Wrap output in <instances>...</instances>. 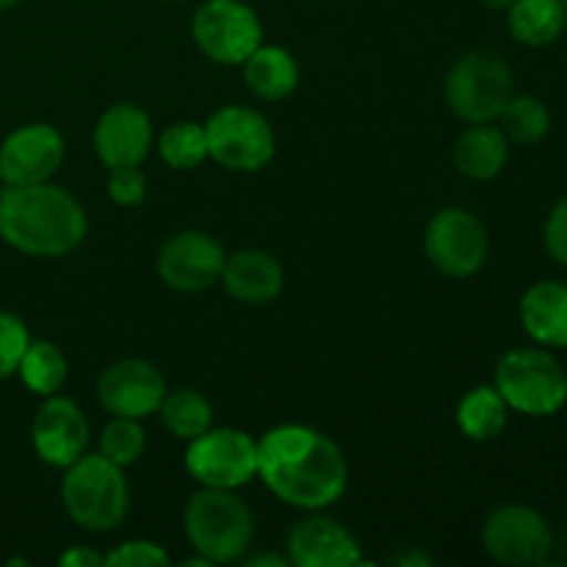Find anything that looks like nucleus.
<instances>
[{"label":"nucleus","mask_w":567,"mask_h":567,"mask_svg":"<svg viewBox=\"0 0 567 567\" xmlns=\"http://www.w3.org/2000/svg\"><path fill=\"white\" fill-rule=\"evenodd\" d=\"M393 563H396V565H432V559L424 557V554L410 551V554H404V557H396Z\"/></svg>","instance_id":"obj_35"},{"label":"nucleus","mask_w":567,"mask_h":567,"mask_svg":"<svg viewBox=\"0 0 567 567\" xmlns=\"http://www.w3.org/2000/svg\"><path fill=\"white\" fill-rule=\"evenodd\" d=\"M183 529L194 551L210 565L236 563L255 540V515L233 491L203 487L186 502Z\"/></svg>","instance_id":"obj_3"},{"label":"nucleus","mask_w":567,"mask_h":567,"mask_svg":"<svg viewBox=\"0 0 567 567\" xmlns=\"http://www.w3.org/2000/svg\"><path fill=\"white\" fill-rule=\"evenodd\" d=\"M520 324L540 347H567V286L557 280L535 282L520 299Z\"/></svg>","instance_id":"obj_19"},{"label":"nucleus","mask_w":567,"mask_h":567,"mask_svg":"<svg viewBox=\"0 0 567 567\" xmlns=\"http://www.w3.org/2000/svg\"><path fill=\"white\" fill-rule=\"evenodd\" d=\"M446 103L460 120L496 122L515 94V75L507 61L491 50H471L457 59L443 81Z\"/></svg>","instance_id":"obj_6"},{"label":"nucleus","mask_w":567,"mask_h":567,"mask_svg":"<svg viewBox=\"0 0 567 567\" xmlns=\"http://www.w3.org/2000/svg\"><path fill=\"white\" fill-rule=\"evenodd\" d=\"M169 563L164 546L153 540H127L105 554V565L111 567H166Z\"/></svg>","instance_id":"obj_30"},{"label":"nucleus","mask_w":567,"mask_h":567,"mask_svg":"<svg viewBox=\"0 0 567 567\" xmlns=\"http://www.w3.org/2000/svg\"><path fill=\"white\" fill-rule=\"evenodd\" d=\"M563 9H565V17H567V0H563Z\"/></svg>","instance_id":"obj_38"},{"label":"nucleus","mask_w":567,"mask_h":567,"mask_svg":"<svg viewBox=\"0 0 567 567\" xmlns=\"http://www.w3.org/2000/svg\"><path fill=\"white\" fill-rule=\"evenodd\" d=\"M496 391L509 410L532 419L557 415L567 402V374L546 349H513L496 365Z\"/></svg>","instance_id":"obj_5"},{"label":"nucleus","mask_w":567,"mask_h":567,"mask_svg":"<svg viewBox=\"0 0 567 567\" xmlns=\"http://www.w3.org/2000/svg\"><path fill=\"white\" fill-rule=\"evenodd\" d=\"M158 415L166 430L186 443L214 426V410H210L208 399L203 393L192 391V388H177L172 393L166 391Z\"/></svg>","instance_id":"obj_24"},{"label":"nucleus","mask_w":567,"mask_h":567,"mask_svg":"<svg viewBox=\"0 0 567 567\" xmlns=\"http://www.w3.org/2000/svg\"><path fill=\"white\" fill-rule=\"evenodd\" d=\"M109 197L122 208H136L147 197V175L142 166H116L109 175Z\"/></svg>","instance_id":"obj_31"},{"label":"nucleus","mask_w":567,"mask_h":567,"mask_svg":"<svg viewBox=\"0 0 567 567\" xmlns=\"http://www.w3.org/2000/svg\"><path fill=\"white\" fill-rule=\"evenodd\" d=\"M258 476L280 502L316 513L347 493L349 463L324 432L280 424L258 441Z\"/></svg>","instance_id":"obj_1"},{"label":"nucleus","mask_w":567,"mask_h":567,"mask_svg":"<svg viewBox=\"0 0 567 567\" xmlns=\"http://www.w3.org/2000/svg\"><path fill=\"white\" fill-rule=\"evenodd\" d=\"M166 3H169V0H166Z\"/></svg>","instance_id":"obj_39"},{"label":"nucleus","mask_w":567,"mask_h":567,"mask_svg":"<svg viewBox=\"0 0 567 567\" xmlns=\"http://www.w3.org/2000/svg\"><path fill=\"white\" fill-rule=\"evenodd\" d=\"M153 147V122L144 109L116 103L94 125V153L109 169L142 166Z\"/></svg>","instance_id":"obj_17"},{"label":"nucleus","mask_w":567,"mask_h":567,"mask_svg":"<svg viewBox=\"0 0 567 567\" xmlns=\"http://www.w3.org/2000/svg\"><path fill=\"white\" fill-rule=\"evenodd\" d=\"M509 161V138L491 122H476L454 142V166L468 181H493Z\"/></svg>","instance_id":"obj_20"},{"label":"nucleus","mask_w":567,"mask_h":567,"mask_svg":"<svg viewBox=\"0 0 567 567\" xmlns=\"http://www.w3.org/2000/svg\"><path fill=\"white\" fill-rule=\"evenodd\" d=\"M64 136L48 122H28L0 144V183L31 186L44 183L64 164Z\"/></svg>","instance_id":"obj_13"},{"label":"nucleus","mask_w":567,"mask_h":567,"mask_svg":"<svg viewBox=\"0 0 567 567\" xmlns=\"http://www.w3.org/2000/svg\"><path fill=\"white\" fill-rule=\"evenodd\" d=\"M482 546L496 563L509 567L543 565L554 548L548 520L524 504H504L487 515L482 526Z\"/></svg>","instance_id":"obj_11"},{"label":"nucleus","mask_w":567,"mask_h":567,"mask_svg":"<svg viewBox=\"0 0 567 567\" xmlns=\"http://www.w3.org/2000/svg\"><path fill=\"white\" fill-rule=\"evenodd\" d=\"M28 343H31V336H28L25 321L9 310H0V380L17 374Z\"/></svg>","instance_id":"obj_29"},{"label":"nucleus","mask_w":567,"mask_h":567,"mask_svg":"<svg viewBox=\"0 0 567 567\" xmlns=\"http://www.w3.org/2000/svg\"><path fill=\"white\" fill-rule=\"evenodd\" d=\"M125 468L103 454H83L64 468L61 502L66 515L86 532H111L125 520L131 507Z\"/></svg>","instance_id":"obj_4"},{"label":"nucleus","mask_w":567,"mask_h":567,"mask_svg":"<svg viewBox=\"0 0 567 567\" xmlns=\"http://www.w3.org/2000/svg\"><path fill=\"white\" fill-rule=\"evenodd\" d=\"M164 396L166 380L150 360H116L97 377V402L111 415L142 421L158 413Z\"/></svg>","instance_id":"obj_14"},{"label":"nucleus","mask_w":567,"mask_h":567,"mask_svg":"<svg viewBox=\"0 0 567 567\" xmlns=\"http://www.w3.org/2000/svg\"><path fill=\"white\" fill-rule=\"evenodd\" d=\"M208 158L230 172H258L275 158L277 138L269 120L249 105H225L205 122Z\"/></svg>","instance_id":"obj_7"},{"label":"nucleus","mask_w":567,"mask_h":567,"mask_svg":"<svg viewBox=\"0 0 567 567\" xmlns=\"http://www.w3.org/2000/svg\"><path fill=\"white\" fill-rule=\"evenodd\" d=\"M227 252L210 233L183 230L166 238L158 252V277L181 293L208 291L221 280Z\"/></svg>","instance_id":"obj_12"},{"label":"nucleus","mask_w":567,"mask_h":567,"mask_svg":"<svg viewBox=\"0 0 567 567\" xmlns=\"http://www.w3.org/2000/svg\"><path fill=\"white\" fill-rule=\"evenodd\" d=\"M17 3H20V0H0V11L11 9V6H17Z\"/></svg>","instance_id":"obj_37"},{"label":"nucleus","mask_w":567,"mask_h":567,"mask_svg":"<svg viewBox=\"0 0 567 567\" xmlns=\"http://www.w3.org/2000/svg\"><path fill=\"white\" fill-rule=\"evenodd\" d=\"M247 567H288V557H280V554H255V557L244 559Z\"/></svg>","instance_id":"obj_34"},{"label":"nucleus","mask_w":567,"mask_h":567,"mask_svg":"<svg viewBox=\"0 0 567 567\" xmlns=\"http://www.w3.org/2000/svg\"><path fill=\"white\" fill-rule=\"evenodd\" d=\"M186 471L203 487L236 491L258 476V441L233 426H210L188 441Z\"/></svg>","instance_id":"obj_9"},{"label":"nucleus","mask_w":567,"mask_h":567,"mask_svg":"<svg viewBox=\"0 0 567 567\" xmlns=\"http://www.w3.org/2000/svg\"><path fill=\"white\" fill-rule=\"evenodd\" d=\"M288 563L297 567H358L363 565V551L352 532L336 518L310 515L297 520L288 532Z\"/></svg>","instance_id":"obj_16"},{"label":"nucleus","mask_w":567,"mask_h":567,"mask_svg":"<svg viewBox=\"0 0 567 567\" xmlns=\"http://www.w3.org/2000/svg\"><path fill=\"white\" fill-rule=\"evenodd\" d=\"M22 385L37 396H53L66 382V358L53 341H31L20 360Z\"/></svg>","instance_id":"obj_25"},{"label":"nucleus","mask_w":567,"mask_h":567,"mask_svg":"<svg viewBox=\"0 0 567 567\" xmlns=\"http://www.w3.org/2000/svg\"><path fill=\"white\" fill-rule=\"evenodd\" d=\"M498 122H502L498 127L504 131V136L513 144H524V147L540 144L551 131V114H548L546 103L540 97H532V94H513Z\"/></svg>","instance_id":"obj_26"},{"label":"nucleus","mask_w":567,"mask_h":567,"mask_svg":"<svg viewBox=\"0 0 567 567\" xmlns=\"http://www.w3.org/2000/svg\"><path fill=\"white\" fill-rule=\"evenodd\" d=\"M144 449H147V435H144V426L136 419L114 415L100 432V454L114 465H120V468L138 463Z\"/></svg>","instance_id":"obj_28"},{"label":"nucleus","mask_w":567,"mask_h":567,"mask_svg":"<svg viewBox=\"0 0 567 567\" xmlns=\"http://www.w3.org/2000/svg\"><path fill=\"white\" fill-rule=\"evenodd\" d=\"M241 66L249 92L269 103L288 97L299 83L297 59L277 44H260Z\"/></svg>","instance_id":"obj_21"},{"label":"nucleus","mask_w":567,"mask_h":567,"mask_svg":"<svg viewBox=\"0 0 567 567\" xmlns=\"http://www.w3.org/2000/svg\"><path fill=\"white\" fill-rule=\"evenodd\" d=\"M59 565H64V567H97V565H105V554L94 551V548H86V546H72L70 551L61 554Z\"/></svg>","instance_id":"obj_33"},{"label":"nucleus","mask_w":567,"mask_h":567,"mask_svg":"<svg viewBox=\"0 0 567 567\" xmlns=\"http://www.w3.org/2000/svg\"><path fill=\"white\" fill-rule=\"evenodd\" d=\"M509 421V408L496 385L471 388L457 404V426L468 441H496Z\"/></svg>","instance_id":"obj_23"},{"label":"nucleus","mask_w":567,"mask_h":567,"mask_svg":"<svg viewBox=\"0 0 567 567\" xmlns=\"http://www.w3.org/2000/svg\"><path fill=\"white\" fill-rule=\"evenodd\" d=\"M31 443L39 460L53 468H66L86 454L89 421L72 399L44 396L42 408L31 421Z\"/></svg>","instance_id":"obj_15"},{"label":"nucleus","mask_w":567,"mask_h":567,"mask_svg":"<svg viewBox=\"0 0 567 567\" xmlns=\"http://www.w3.org/2000/svg\"><path fill=\"white\" fill-rule=\"evenodd\" d=\"M424 252L441 275L465 280L487 264L491 236L480 216L465 208H443L424 230Z\"/></svg>","instance_id":"obj_10"},{"label":"nucleus","mask_w":567,"mask_h":567,"mask_svg":"<svg viewBox=\"0 0 567 567\" xmlns=\"http://www.w3.org/2000/svg\"><path fill=\"white\" fill-rule=\"evenodd\" d=\"M543 241H546L548 255H551L559 266H567V197L559 199L551 208V214H548Z\"/></svg>","instance_id":"obj_32"},{"label":"nucleus","mask_w":567,"mask_h":567,"mask_svg":"<svg viewBox=\"0 0 567 567\" xmlns=\"http://www.w3.org/2000/svg\"><path fill=\"white\" fill-rule=\"evenodd\" d=\"M567 17L563 0H515L507 9V28L515 42L546 48L557 42Z\"/></svg>","instance_id":"obj_22"},{"label":"nucleus","mask_w":567,"mask_h":567,"mask_svg":"<svg viewBox=\"0 0 567 567\" xmlns=\"http://www.w3.org/2000/svg\"><path fill=\"white\" fill-rule=\"evenodd\" d=\"M219 282L236 302L269 305L280 297L286 286V271L275 255L249 247L227 255Z\"/></svg>","instance_id":"obj_18"},{"label":"nucleus","mask_w":567,"mask_h":567,"mask_svg":"<svg viewBox=\"0 0 567 567\" xmlns=\"http://www.w3.org/2000/svg\"><path fill=\"white\" fill-rule=\"evenodd\" d=\"M480 3L491 11H507L515 0H480Z\"/></svg>","instance_id":"obj_36"},{"label":"nucleus","mask_w":567,"mask_h":567,"mask_svg":"<svg viewBox=\"0 0 567 567\" xmlns=\"http://www.w3.org/2000/svg\"><path fill=\"white\" fill-rule=\"evenodd\" d=\"M83 205L55 183L0 188V238L31 258H61L86 238Z\"/></svg>","instance_id":"obj_2"},{"label":"nucleus","mask_w":567,"mask_h":567,"mask_svg":"<svg viewBox=\"0 0 567 567\" xmlns=\"http://www.w3.org/2000/svg\"><path fill=\"white\" fill-rule=\"evenodd\" d=\"M158 155L172 169H194L208 158L205 127L199 122H175L158 138Z\"/></svg>","instance_id":"obj_27"},{"label":"nucleus","mask_w":567,"mask_h":567,"mask_svg":"<svg viewBox=\"0 0 567 567\" xmlns=\"http://www.w3.org/2000/svg\"><path fill=\"white\" fill-rule=\"evenodd\" d=\"M192 37L210 61L238 66L264 44V22L244 0H205L194 11Z\"/></svg>","instance_id":"obj_8"}]
</instances>
